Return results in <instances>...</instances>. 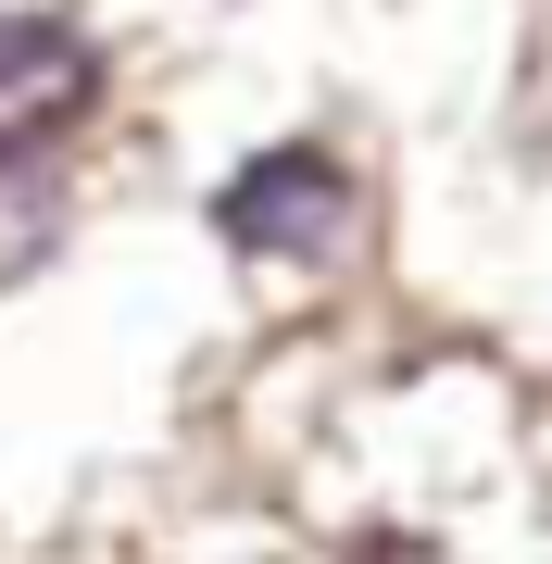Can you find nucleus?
I'll use <instances>...</instances> for the list:
<instances>
[{"label":"nucleus","mask_w":552,"mask_h":564,"mask_svg":"<svg viewBox=\"0 0 552 564\" xmlns=\"http://www.w3.org/2000/svg\"><path fill=\"white\" fill-rule=\"evenodd\" d=\"M351 214H365V188H351V163L314 151V139L251 151L239 176L214 188V239L251 251V263H327V251L351 239Z\"/></svg>","instance_id":"f257e3e1"},{"label":"nucleus","mask_w":552,"mask_h":564,"mask_svg":"<svg viewBox=\"0 0 552 564\" xmlns=\"http://www.w3.org/2000/svg\"><path fill=\"white\" fill-rule=\"evenodd\" d=\"M88 101H101V51L63 13H0V163L76 139Z\"/></svg>","instance_id":"f03ea898"}]
</instances>
